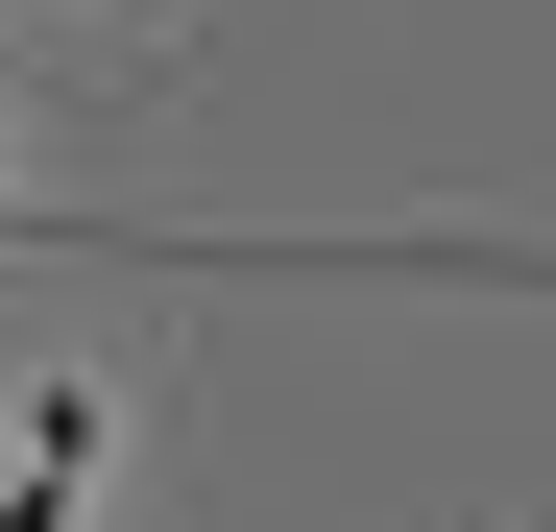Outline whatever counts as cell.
<instances>
[{"mask_svg":"<svg viewBox=\"0 0 556 532\" xmlns=\"http://www.w3.org/2000/svg\"><path fill=\"white\" fill-rule=\"evenodd\" d=\"M98 435H122L98 388H25V484H0V532H73V484H98Z\"/></svg>","mask_w":556,"mask_h":532,"instance_id":"obj_1","label":"cell"}]
</instances>
